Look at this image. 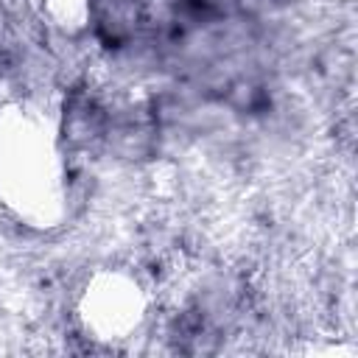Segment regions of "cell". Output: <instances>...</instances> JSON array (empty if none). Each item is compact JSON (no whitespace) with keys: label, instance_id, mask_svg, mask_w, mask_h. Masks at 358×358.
<instances>
[{"label":"cell","instance_id":"7a4b0ae2","mask_svg":"<svg viewBox=\"0 0 358 358\" xmlns=\"http://www.w3.org/2000/svg\"><path fill=\"white\" fill-rule=\"evenodd\" d=\"M148 291L129 268L106 266L92 271L76 296V322L84 338L101 347H123L148 322Z\"/></svg>","mask_w":358,"mask_h":358},{"label":"cell","instance_id":"6da1fadb","mask_svg":"<svg viewBox=\"0 0 358 358\" xmlns=\"http://www.w3.org/2000/svg\"><path fill=\"white\" fill-rule=\"evenodd\" d=\"M67 165L39 109L0 112V201L28 227L50 229L67 213Z\"/></svg>","mask_w":358,"mask_h":358}]
</instances>
